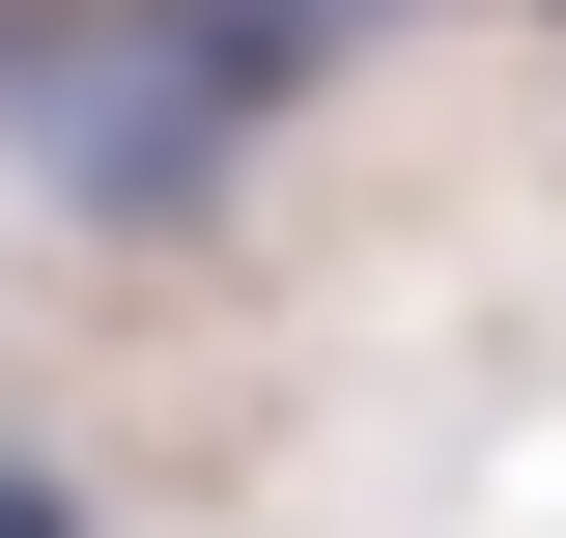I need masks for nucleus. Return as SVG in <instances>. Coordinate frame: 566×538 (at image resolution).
Listing matches in <instances>:
<instances>
[{
    "label": "nucleus",
    "mask_w": 566,
    "mask_h": 538,
    "mask_svg": "<svg viewBox=\"0 0 566 538\" xmlns=\"http://www.w3.org/2000/svg\"><path fill=\"white\" fill-rule=\"evenodd\" d=\"M340 58V0H0V170L85 227H199Z\"/></svg>",
    "instance_id": "1"
},
{
    "label": "nucleus",
    "mask_w": 566,
    "mask_h": 538,
    "mask_svg": "<svg viewBox=\"0 0 566 538\" xmlns=\"http://www.w3.org/2000/svg\"><path fill=\"white\" fill-rule=\"evenodd\" d=\"M0 538H85V510H57V482H0Z\"/></svg>",
    "instance_id": "2"
}]
</instances>
